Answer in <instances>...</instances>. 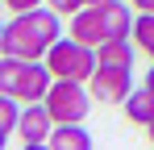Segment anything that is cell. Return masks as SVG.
Segmentation results:
<instances>
[{
	"instance_id": "19",
	"label": "cell",
	"mask_w": 154,
	"mask_h": 150,
	"mask_svg": "<svg viewBox=\"0 0 154 150\" xmlns=\"http://www.w3.org/2000/svg\"><path fill=\"white\" fill-rule=\"evenodd\" d=\"M150 13H154V8H150Z\"/></svg>"
},
{
	"instance_id": "15",
	"label": "cell",
	"mask_w": 154,
	"mask_h": 150,
	"mask_svg": "<svg viewBox=\"0 0 154 150\" xmlns=\"http://www.w3.org/2000/svg\"><path fill=\"white\" fill-rule=\"evenodd\" d=\"M129 4H133L137 13H150V8H154V0H129Z\"/></svg>"
},
{
	"instance_id": "4",
	"label": "cell",
	"mask_w": 154,
	"mask_h": 150,
	"mask_svg": "<svg viewBox=\"0 0 154 150\" xmlns=\"http://www.w3.org/2000/svg\"><path fill=\"white\" fill-rule=\"evenodd\" d=\"M92 88L83 83V79H54L50 92H46V108H50V117L58 125L67 121H88V113H92Z\"/></svg>"
},
{
	"instance_id": "17",
	"label": "cell",
	"mask_w": 154,
	"mask_h": 150,
	"mask_svg": "<svg viewBox=\"0 0 154 150\" xmlns=\"http://www.w3.org/2000/svg\"><path fill=\"white\" fill-rule=\"evenodd\" d=\"M88 4H96V8H100V4H112V0H88Z\"/></svg>"
},
{
	"instance_id": "9",
	"label": "cell",
	"mask_w": 154,
	"mask_h": 150,
	"mask_svg": "<svg viewBox=\"0 0 154 150\" xmlns=\"http://www.w3.org/2000/svg\"><path fill=\"white\" fill-rule=\"evenodd\" d=\"M125 121L129 125H142V129L154 121V92L146 88V83H142L137 92H129V100H125Z\"/></svg>"
},
{
	"instance_id": "7",
	"label": "cell",
	"mask_w": 154,
	"mask_h": 150,
	"mask_svg": "<svg viewBox=\"0 0 154 150\" xmlns=\"http://www.w3.org/2000/svg\"><path fill=\"white\" fill-rule=\"evenodd\" d=\"M71 38L83 42V46H100L104 42V17L96 4H83L75 17H71Z\"/></svg>"
},
{
	"instance_id": "8",
	"label": "cell",
	"mask_w": 154,
	"mask_h": 150,
	"mask_svg": "<svg viewBox=\"0 0 154 150\" xmlns=\"http://www.w3.org/2000/svg\"><path fill=\"white\" fill-rule=\"evenodd\" d=\"M50 146L54 150H88L92 146V133L83 129V121H67V125H54Z\"/></svg>"
},
{
	"instance_id": "16",
	"label": "cell",
	"mask_w": 154,
	"mask_h": 150,
	"mask_svg": "<svg viewBox=\"0 0 154 150\" xmlns=\"http://www.w3.org/2000/svg\"><path fill=\"white\" fill-rule=\"evenodd\" d=\"M146 88L154 92V63H150V71H146Z\"/></svg>"
},
{
	"instance_id": "11",
	"label": "cell",
	"mask_w": 154,
	"mask_h": 150,
	"mask_svg": "<svg viewBox=\"0 0 154 150\" xmlns=\"http://www.w3.org/2000/svg\"><path fill=\"white\" fill-rule=\"evenodd\" d=\"M21 113H25V104H21L17 96H8V92L0 96V142L17 133V125H21Z\"/></svg>"
},
{
	"instance_id": "10",
	"label": "cell",
	"mask_w": 154,
	"mask_h": 150,
	"mask_svg": "<svg viewBox=\"0 0 154 150\" xmlns=\"http://www.w3.org/2000/svg\"><path fill=\"white\" fill-rule=\"evenodd\" d=\"M96 54H100L104 67H133V54L137 50L129 46V38H108V42L96 46Z\"/></svg>"
},
{
	"instance_id": "18",
	"label": "cell",
	"mask_w": 154,
	"mask_h": 150,
	"mask_svg": "<svg viewBox=\"0 0 154 150\" xmlns=\"http://www.w3.org/2000/svg\"><path fill=\"white\" fill-rule=\"evenodd\" d=\"M146 133H150V142H154V121H150V125H146Z\"/></svg>"
},
{
	"instance_id": "12",
	"label": "cell",
	"mask_w": 154,
	"mask_h": 150,
	"mask_svg": "<svg viewBox=\"0 0 154 150\" xmlns=\"http://www.w3.org/2000/svg\"><path fill=\"white\" fill-rule=\"evenodd\" d=\"M133 46L142 54H150V63H154V13H137V21H133Z\"/></svg>"
},
{
	"instance_id": "13",
	"label": "cell",
	"mask_w": 154,
	"mask_h": 150,
	"mask_svg": "<svg viewBox=\"0 0 154 150\" xmlns=\"http://www.w3.org/2000/svg\"><path fill=\"white\" fill-rule=\"evenodd\" d=\"M46 4H50L58 17H75V13L83 8V4H88V0H46Z\"/></svg>"
},
{
	"instance_id": "5",
	"label": "cell",
	"mask_w": 154,
	"mask_h": 150,
	"mask_svg": "<svg viewBox=\"0 0 154 150\" xmlns=\"http://www.w3.org/2000/svg\"><path fill=\"white\" fill-rule=\"evenodd\" d=\"M129 75H133V67H104V63H100L96 75L88 79V88H92L96 104H125L129 92H133Z\"/></svg>"
},
{
	"instance_id": "1",
	"label": "cell",
	"mask_w": 154,
	"mask_h": 150,
	"mask_svg": "<svg viewBox=\"0 0 154 150\" xmlns=\"http://www.w3.org/2000/svg\"><path fill=\"white\" fill-rule=\"evenodd\" d=\"M58 13L50 4L42 8H29V13H13L4 29H0V50L4 54H17V58H46V50L58 42Z\"/></svg>"
},
{
	"instance_id": "3",
	"label": "cell",
	"mask_w": 154,
	"mask_h": 150,
	"mask_svg": "<svg viewBox=\"0 0 154 150\" xmlns=\"http://www.w3.org/2000/svg\"><path fill=\"white\" fill-rule=\"evenodd\" d=\"M46 67H50L54 79H83L88 83L96 75V67H100V54H96V46H83V42H75L67 33L46 50Z\"/></svg>"
},
{
	"instance_id": "14",
	"label": "cell",
	"mask_w": 154,
	"mask_h": 150,
	"mask_svg": "<svg viewBox=\"0 0 154 150\" xmlns=\"http://www.w3.org/2000/svg\"><path fill=\"white\" fill-rule=\"evenodd\" d=\"M42 0H4V8L8 13H29V8H38Z\"/></svg>"
},
{
	"instance_id": "2",
	"label": "cell",
	"mask_w": 154,
	"mask_h": 150,
	"mask_svg": "<svg viewBox=\"0 0 154 150\" xmlns=\"http://www.w3.org/2000/svg\"><path fill=\"white\" fill-rule=\"evenodd\" d=\"M54 75L46 67V58H17V54H4L0 58V92L17 96L21 104H33V100H46Z\"/></svg>"
},
{
	"instance_id": "6",
	"label": "cell",
	"mask_w": 154,
	"mask_h": 150,
	"mask_svg": "<svg viewBox=\"0 0 154 150\" xmlns=\"http://www.w3.org/2000/svg\"><path fill=\"white\" fill-rule=\"evenodd\" d=\"M54 125H58V121L50 117L46 100H33V104H25V113H21V125H17V133H21V142L33 150V146H50Z\"/></svg>"
}]
</instances>
